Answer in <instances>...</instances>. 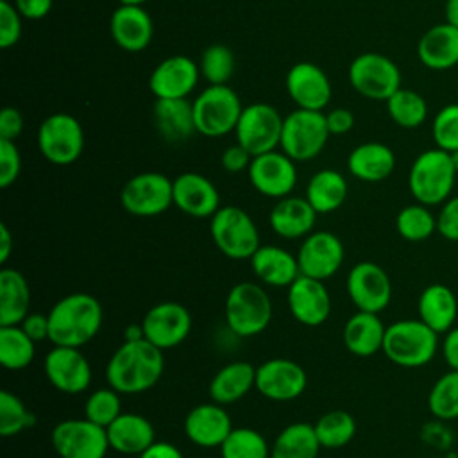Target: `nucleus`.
I'll return each instance as SVG.
<instances>
[{
    "label": "nucleus",
    "mask_w": 458,
    "mask_h": 458,
    "mask_svg": "<svg viewBox=\"0 0 458 458\" xmlns=\"http://www.w3.org/2000/svg\"><path fill=\"white\" fill-rule=\"evenodd\" d=\"M250 268L263 284L274 288H288L301 276L297 256L279 245H259L250 256Z\"/></svg>",
    "instance_id": "obj_28"
},
{
    "label": "nucleus",
    "mask_w": 458,
    "mask_h": 458,
    "mask_svg": "<svg viewBox=\"0 0 458 458\" xmlns=\"http://www.w3.org/2000/svg\"><path fill=\"white\" fill-rule=\"evenodd\" d=\"M297 263L302 276L326 281L333 277L345 259L342 240L331 231H313L302 238Z\"/></svg>",
    "instance_id": "obj_15"
},
{
    "label": "nucleus",
    "mask_w": 458,
    "mask_h": 458,
    "mask_svg": "<svg viewBox=\"0 0 458 458\" xmlns=\"http://www.w3.org/2000/svg\"><path fill=\"white\" fill-rule=\"evenodd\" d=\"M21 14L9 0H0V47L11 48L21 36Z\"/></svg>",
    "instance_id": "obj_48"
},
{
    "label": "nucleus",
    "mask_w": 458,
    "mask_h": 458,
    "mask_svg": "<svg viewBox=\"0 0 458 458\" xmlns=\"http://www.w3.org/2000/svg\"><path fill=\"white\" fill-rule=\"evenodd\" d=\"M141 338H145L141 322L140 324H131L123 329V340H141Z\"/></svg>",
    "instance_id": "obj_60"
},
{
    "label": "nucleus",
    "mask_w": 458,
    "mask_h": 458,
    "mask_svg": "<svg viewBox=\"0 0 458 458\" xmlns=\"http://www.w3.org/2000/svg\"><path fill=\"white\" fill-rule=\"evenodd\" d=\"M456 175L449 152L438 147L429 148L413 159L408 172V188L417 202L429 208L440 206L451 197Z\"/></svg>",
    "instance_id": "obj_4"
},
{
    "label": "nucleus",
    "mask_w": 458,
    "mask_h": 458,
    "mask_svg": "<svg viewBox=\"0 0 458 458\" xmlns=\"http://www.w3.org/2000/svg\"><path fill=\"white\" fill-rule=\"evenodd\" d=\"M256 385V367L249 361H229L220 367L209 381L211 401L225 406L245 397Z\"/></svg>",
    "instance_id": "obj_34"
},
{
    "label": "nucleus",
    "mask_w": 458,
    "mask_h": 458,
    "mask_svg": "<svg viewBox=\"0 0 458 458\" xmlns=\"http://www.w3.org/2000/svg\"><path fill=\"white\" fill-rule=\"evenodd\" d=\"M326 122L331 134H345L354 127V114L345 107H336L326 113Z\"/></svg>",
    "instance_id": "obj_54"
},
{
    "label": "nucleus",
    "mask_w": 458,
    "mask_h": 458,
    "mask_svg": "<svg viewBox=\"0 0 458 458\" xmlns=\"http://www.w3.org/2000/svg\"><path fill=\"white\" fill-rule=\"evenodd\" d=\"M163 370V349L145 338L123 340L106 365V379L120 394H141L157 385Z\"/></svg>",
    "instance_id": "obj_1"
},
{
    "label": "nucleus",
    "mask_w": 458,
    "mask_h": 458,
    "mask_svg": "<svg viewBox=\"0 0 458 458\" xmlns=\"http://www.w3.org/2000/svg\"><path fill=\"white\" fill-rule=\"evenodd\" d=\"M23 131V116L16 107H4L0 113V140L14 141Z\"/></svg>",
    "instance_id": "obj_52"
},
{
    "label": "nucleus",
    "mask_w": 458,
    "mask_h": 458,
    "mask_svg": "<svg viewBox=\"0 0 458 458\" xmlns=\"http://www.w3.org/2000/svg\"><path fill=\"white\" fill-rule=\"evenodd\" d=\"M317 211L311 204L301 197H283L277 199L268 215V224L272 231L284 240H299L313 233Z\"/></svg>",
    "instance_id": "obj_27"
},
{
    "label": "nucleus",
    "mask_w": 458,
    "mask_h": 458,
    "mask_svg": "<svg viewBox=\"0 0 458 458\" xmlns=\"http://www.w3.org/2000/svg\"><path fill=\"white\" fill-rule=\"evenodd\" d=\"M38 148L52 165H72L84 150V131L79 120L68 113L47 116L38 129Z\"/></svg>",
    "instance_id": "obj_9"
},
{
    "label": "nucleus",
    "mask_w": 458,
    "mask_h": 458,
    "mask_svg": "<svg viewBox=\"0 0 458 458\" xmlns=\"http://www.w3.org/2000/svg\"><path fill=\"white\" fill-rule=\"evenodd\" d=\"M345 288L351 302L361 311L381 313L392 301V281L374 261L356 263L347 274Z\"/></svg>",
    "instance_id": "obj_14"
},
{
    "label": "nucleus",
    "mask_w": 458,
    "mask_h": 458,
    "mask_svg": "<svg viewBox=\"0 0 458 458\" xmlns=\"http://www.w3.org/2000/svg\"><path fill=\"white\" fill-rule=\"evenodd\" d=\"M11 252H13V236L9 227L2 222L0 224V263L2 265L7 263Z\"/></svg>",
    "instance_id": "obj_58"
},
{
    "label": "nucleus",
    "mask_w": 458,
    "mask_h": 458,
    "mask_svg": "<svg viewBox=\"0 0 458 458\" xmlns=\"http://www.w3.org/2000/svg\"><path fill=\"white\" fill-rule=\"evenodd\" d=\"M351 175L363 182H379L390 177L395 168L394 150L379 141H365L354 147L347 157Z\"/></svg>",
    "instance_id": "obj_33"
},
{
    "label": "nucleus",
    "mask_w": 458,
    "mask_h": 458,
    "mask_svg": "<svg viewBox=\"0 0 458 458\" xmlns=\"http://www.w3.org/2000/svg\"><path fill=\"white\" fill-rule=\"evenodd\" d=\"M329 136L322 111L297 107L283 120L279 147L293 161H310L322 152Z\"/></svg>",
    "instance_id": "obj_8"
},
{
    "label": "nucleus",
    "mask_w": 458,
    "mask_h": 458,
    "mask_svg": "<svg viewBox=\"0 0 458 458\" xmlns=\"http://www.w3.org/2000/svg\"><path fill=\"white\" fill-rule=\"evenodd\" d=\"M286 91L299 109L322 111L331 100V81L315 63H297L286 73Z\"/></svg>",
    "instance_id": "obj_21"
},
{
    "label": "nucleus",
    "mask_w": 458,
    "mask_h": 458,
    "mask_svg": "<svg viewBox=\"0 0 458 458\" xmlns=\"http://www.w3.org/2000/svg\"><path fill=\"white\" fill-rule=\"evenodd\" d=\"M322 445L310 422H292L279 431L270 458H318Z\"/></svg>",
    "instance_id": "obj_37"
},
{
    "label": "nucleus",
    "mask_w": 458,
    "mask_h": 458,
    "mask_svg": "<svg viewBox=\"0 0 458 458\" xmlns=\"http://www.w3.org/2000/svg\"><path fill=\"white\" fill-rule=\"evenodd\" d=\"M36 356V342L21 326H0V363L7 370L27 369Z\"/></svg>",
    "instance_id": "obj_38"
},
{
    "label": "nucleus",
    "mask_w": 458,
    "mask_h": 458,
    "mask_svg": "<svg viewBox=\"0 0 458 458\" xmlns=\"http://www.w3.org/2000/svg\"><path fill=\"white\" fill-rule=\"evenodd\" d=\"M347 199L345 177L331 168L318 170L306 184V200L320 215L336 211Z\"/></svg>",
    "instance_id": "obj_36"
},
{
    "label": "nucleus",
    "mask_w": 458,
    "mask_h": 458,
    "mask_svg": "<svg viewBox=\"0 0 458 458\" xmlns=\"http://www.w3.org/2000/svg\"><path fill=\"white\" fill-rule=\"evenodd\" d=\"M50 442L59 458H106L109 447L106 428L89 419H64L52 428Z\"/></svg>",
    "instance_id": "obj_10"
},
{
    "label": "nucleus",
    "mask_w": 458,
    "mask_h": 458,
    "mask_svg": "<svg viewBox=\"0 0 458 458\" xmlns=\"http://www.w3.org/2000/svg\"><path fill=\"white\" fill-rule=\"evenodd\" d=\"M395 229L399 236L406 242H424L437 231V216L431 213L429 206L420 202L404 206L395 216Z\"/></svg>",
    "instance_id": "obj_40"
},
{
    "label": "nucleus",
    "mask_w": 458,
    "mask_h": 458,
    "mask_svg": "<svg viewBox=\"0 0 458 458\" xmlns=\"http://www.w3.org/2000/svg\"><path fill=\"white\" fill-rule=\"evenodd\" d=\"M231 431L229 411L215 401L193 406L184 417V433L199 447H220Z\"/></svg>",
    "instance_id": "obj_24"
},
{
    "label": "nucleus",
    "mask_w": 458,
    "mask_h": 458,
    "mask_svg": "<svg viewBox=\"0 0 458 458\" xmlns=\"http://www.w3.org/2000/svg\"><path fill=\"white\" fill-rule=\"evenodd\" d=\"M283 116L276 107L265 102L249 104L243 107L234 136L236 143L242 145L252 157L276 150L281 143Z\"/></svg>",
    "instance_id": "obj_11"
},
{
    "label": "nucleus",
    "mask_w": 458,
    "mask_h": 458,
    "mask_svg": "<svg viewBox=\"0 0 458 458\" xmlns=\"http://www.w3.org/2000/svg\"><path fill=\"white\" fill-rule=\"evenodd\" d=\"M120 204L134 216H157L174 204V181L159 172L136 174L123 184Z\"/></svg>",
    "instance_id": "obj_12"
},
{
    "label": "nucleus",
    "mask_w": 458,
    "mask_h": 458,
    "mask_svg": "<svg viewBox=\"0 0 458 458\" xmlns=\"http://www.w3.org/2000/svg\"><path fill=\"white\" fill-rule=\"evenodd\" d=\"M438 345V333L420 318H403L386 326L381 352L403 369H419L435 358Z\"/></svg>",
    "instance_id": "obj_3"
},
{
    "label": "nucleus",
    "mask_w": 458,
    "mask_h": 458,
    "mask_svg": "<svg viewBox=\"0 0 458 458\" xmlns=\"http://www.w3.org/2000/svg\"><path fill=\"white\" fill-rule=\"evenodd\" d=\"M306 370L293 360L270 358L256 367L254 388L270 401L288 403L301 397L306 390Z\"/></svg>",
    "instance_id": "obj_16"
},
{
    "label": "nucleus",
    "mask_w": 458,
    "mask_h": 458,
    "mask_svg": "<svg viewBox=\"0 0 458 458\" xmlns=\"http://www.w3.org/2000/svg\"><path fill=\"white\" fill-rule=\"evenodd\" d=\"M200 75L209 84H227L234 72L233 50L222 43L209 45L200 57Z\"/></svg>",
    "instance_id": "obj_45"
},
{
    "label": "nucleus",
    "mask_w": 458,
    "mask_h": 458,
    "mask_svg": "<svg viewBox=\"0 0 458 458\" xmlns=\"http://www.w3.org/2000/svg\"><path fill=\"white\" fill-rule=\"evenodd\" d=\"M247 174L252 188L270 199L288 197L297 184L295 161L283 150H270L254 156Z\"/></svg>",
    "instance_id": "obj_18"
},
{
    "label": "nucleus",
    "mask_w": 458,
    "mask_h": 458,
    "mask_svg": "<svg viewBox=\"0 0 458 458\" xmlns=\"http://www.w3.org/2000/svg\"><path fill=\"white\" fill-rule=\"evenodd\" d=\"M13 4L27 20H41L52 9V0H14Z\"/></svg>",
    "instance_id": "obj_55"
},
{
    "label": "nucleus",
    "mask_w": 458,
    "mask_h": 458,
    "mask_svg": "<svg viewBox=\"0 0 458 458\" xmlns=\"http://www.w3.org/2000/svg\"><path fill=\"white\" fill-rule=\"evenodd\" d=\"M419 61L429 70H449L458 64V29L444 21L429 27L417 43Z\"/></svg>",
    "instance_id": "obj_30"
},
{
    "label": "nucleus",
    "mask_w": 458,
    "mask_h": 458,
    "mask_svg": "<svg viewBox=\"0 0 458 458\" xmlns=\"http://www.w3.org/2000/svg\"><path fill=\"white\" fill-rule=\"evenodd\" d=\"M385 331L386 326L379 318V313L358 310L344 324L342 340L351 354L358 358H369L383 351Z\"/></svg>",
    "instance_id": "obj_29"
},
{
    "label": "nucleus",
    "mask_w": 458,
    "mask_h": 458,
    "mask_svg": "<svg viewBox=\"0 0 458 458\" xmlns=\"http://www.w3.org/2000/svg\"><path fill=\"white\" fill-rule=\"evenodd\" d=\"M440 351L445 365L451 370H458V326H453L449 331L444 333Z\"/></svg>",
    "instance_id": "obj_56"
},
{
    "label": "nucleus",
    "mask_w": 458,
    "mask_h": 458,
    "mask_svg": "<svg viewBox=\"0 0 458 458\" xmlns=\"http://www.w3.org/2000/svg\"><path fill=\"white\" fill-rule=\"evenodd\" d=\"M449 156H451L453 166H454V170H456V174H458V148H456V150H453V152H449Z\"/></svg>",
    "instance_id": "obj_61"
},
{
    "label": "nucleus",
    "mask_w": 458,
    "mask_h": 458,
    "mask_svg": "<svg viewBox=\"0 0 458 458\" xmlns=\"http://www.w3.org/2000/svg\"><path fill=\"white\" fill-rule=\"evenodd\" d=\"M141 326L145 340L166 351L188 338L191 331V315L181 302L163 301L147 310Z\"/></svg>",
    "instance_id": "obj_17"
},
{
    "label": "nucleus",
    "mask_w": 458,
    "mask_h": 458,
    "mask_svg": "<svg viewBox=\"0 0 458 458\" xmlns=\"http://www.w3.org/2000/svg\"><path fill=\"white\" fill-rule=\"evenodd\" d=\"M21 329L38 344L43 340H48V315L43 313H29L21 320Z\"/></svg>",
    "instance_id": "obj_53"
},
{
    "label": "nucleus",
    "mask_w": 458,
    "mask_h": 458,
    "mask_svg": "<svg viewBox=\"0 0 458 458\" xmlns=\"http://www.w3.org/2000/svg\"><path fill=\"white\" fill-rule=\"evenodd\" d=\"M224 313L227 327L236 336H256L272 320V301L261 284L243 281L229 290Z\"/></svg>",
    "instance_id": "obj_5"
},
{
    "label": "nucleus",
    "mask_w": 458,
    "mask_h": 458,
    "mask_svg": "<svg viewBox=\"0 0 458 458\" xmlns=\"http://www.w3.org/2000/svg\"><path fill=\"white\" fill-rule=\"evenodd\" d=\"M36 424V415L13 392H0V435L14 437Z\"/></svg>",
    "instance_id": "obj_44"
},
{
    "label": "nucleus",
    "mask_w": 458,
    "mask_h": 458,
    "mask_svg": "<svg viewBox=\"0 0 458 458\" xmlns=\"http://www.w3.org/2000/svg\"><path fill=\"white\" fill-rule=\"evenodd\" d=\"M30 286L25 276L11 267L0 270V326H20L30 313Z\"/></svg>",
    "instance_id": "obj_35"
},
{
    "label": "nucleus",
    "mask_w": 458,
    "mask_h": 458,
    "mask_svg": "<svg viewBox=\"0 0 458 458\" xmlns=\"http://www.w3.org/2000/svg\"><path fill=\"white\" fill-rule=\"evenodd\" d=\"M218 449L220 458H270L267 438L252 428H233Z\"/></svg>",
    "instance_id": "obj_42"
},
{
    "label": "nucleus",
    "mask_w": 458,
    "mask_h": 458,
    "mask_svg": "<svg viewBox=\"0 0 458 458\" xmlns=\"http://www.w3.org/2000/svg\"><path fill=\"white\" fill-rule=\"evenodd\" d=\"M431 134L438 148L445 152L458 148V104H447L437 113Z\"/></svg>",
    "instance_id": "obj_47"
},
{
    "label": "nucleus",
    "mask_w": 458,
    "mask_h": 458,
    "mask_svg": "<svg viewBox=\"0 0 458 458\" xmlns=\"http://www.w3.org/2000/svg\"><path fill=\"white\" fill-rule=\"evenodd\" d=\"M317 438L326 449H338L347 445L356 435V420L349 411L331 410L317 419L313 424Z\"/></svg>",
    "instance_id": "obj_39"
},
{
    "label": "nucleus",
    "mask_w": 458,
    "mask_h": 458,
    "mask_svg": "<svg viewBox=\"0 0 458 458\" xmlns=\"http://www.w3.org/2000/svg\"><path fill=\"white\" fill-rule=\"evenodd\" d=\"M349 82L360 95L386 102L401 88V72L390 57L377 52H365L352 59Z\"/></svg>",
    "instance_id": "obj_13"
},
{
    "label": "nucleus",
    "mask_w": 458,
    "mask_h": 458,
    "mask_svg": "<svg viewBox=\"0 0 458 458\" xmlns=\"http://www.w3.org/2000/svg\"><path fill=\"white\" fill-rule=\"evenodd\" d=\"M444 14H445V21L458 29V0H447L444 7Z\"/></svg>",
    "instance_id": "obj_59"
},
{
    "label": "nucleus",
    "mask_w": 458,
    "mask_h": 458,
    "mask_svg": "<svg viewBox=\"0 0 458 458\" xmlns=\"http://www.w3.org/2000/svg\"><path fill=\"white\" fill-rule=\"evenodd\" d=\"M243 111L242 100L227 84H209L193 100L197 132L208 138H220L236 129Z\"/></svg>",
    "instance_id": "obj_7"
},
{
    "label": "nucleus",
    "mask_w": 458,
    "mask_h": 458,
    "mask_svg": "<svg viewBox=\"0 0 458 458\" xmlns=\"http://www.w3.org/2000/svg\"><path fill=\"white\" fill-rule=\"evenodd\" d=\"M21 156L14 141L0 140V188H9L20 175Z\"/></svg>",
    "instance_id": "obj_49"
},
{
    "label": "nucleus",
    "mask_w": 458,
    "mask_h": 458,
    "mask_svg": "<svg viewBox=\"0 0 458 458\" xmlns=\"http://www.w3.org/2000/svg\"><path fill=\"white\" fill-rule=\"evenodd\" d=\"M118 2L125 5H143L147 0H118Z\"/></svg>",
    "instance_id": "obj_62"
},
{
    "label": "nucleus",
    "mask_w": 458,
    "mask_h": 458,
    "mask_svg": "<svg viewBox=\"0 0 458 458\" xmlns=\"http://www.w3.org/2000/svg\"><path fill=\"white\" fill-rule=\"evenodd\" d=\"M292 317L308 327L322 326L331 315V295L320 279L299 276L286 293Z\"/></svg>",
    "instance_id": "obj_20"
},
{
    "label": "nucleus",
    "mask_w": 458,
    "mask_h": 458,
    "mask_svg": "<svg viewBox=\"0 0 458 458\" xmlns=\"http://www.w3.org/2000/svg\"><path fill=\"white\" fill-rule=\"evenodd\" d=\"M48 340L54 345L82 347L89 344L102 327V304L97 297L73 292L61 297L47 313Z\"/></svg>",
    "instance_id": "obj_2"
},
{
    "label": "nucleus",
    "mask_w": 458,
    "mask_h": 458,
    "mask_svg": "<svg viewBox=\"0 0 458 458\" xmlns=\"http://www.w3.org/2000/svg\"><path fill=\"white\" fill-rule=\"evenodd\" d=\"M109 30L114 43L127 52H140L148 47L154 25L152 18L141 5L120 4L109 20Z\"/></svg>",
    "instance_id": "obj_25"
},
{
    "label": "nucleus",
    "mask_w": 458,
    "mask_h": 458,
    "mask_svg": "<svg viewBox=\"0 0 458 458\" xmlns=\"http://www.w3.org/2000/svg\"><path fill=\"white\" fill-rule=\"evenodd\" d=\"M437 233L447 242H458V195H451L440 204L437 215Z\"/></svg>",
    "instance_id": "obj_50"
},
{
    "label": "nucleus",
    "mask_w": 458,
    "mask_h": 458,
    "mask_svg": "<svg viewBox=\"0 0 458 458\" xmlns=\"http://www.w3.org/2000/svg\"><path fill=\"white\" fill-rule=\"evenodd\" d=\"M109 447L123 456H140L156 442L152 422L140 413H120L107 428Z\"/></svg>",
    "instance_id": "obj_26"
},
{
    "label": "nucleus",
    "mask_w": 458,
    "mask_h": 458,
    "mask_svg": "<svg viewBox=\"0 0 458 458\" xmlns=\"http://www.w3.org/2000/svg\"><path fill=\"white\" fill-rule=\"evenodd\" d=\"M209 234L216 249L229 259H250L261 245L254 220L238 206H220L209 218Z\"/></svg>",
    "instance_id": "obj_6"
},
{
    "label": "nucleus",
    "mask_w": 458,
    "mask_h": 458,
    "mask_svg": "<svg viewBox=\"0 0 458 458\" xmlns=\"http://www.w3.org/2000/svg\"><path fill=\"white\" fill-rule=\"evenodd\" d=\"M429 413L438 420L458 419V370L444 372L428 394Z\"/></svg>",
    "instance_id": "obj_43"
},
{
    "label": "nucleus",
    "mask_w": 458,
    "mask_h": 458,
    "mask_svg": "<svg viewBox=\"0 0 458 458\" xmlns=\"http://www.w3.org/2000/svg\"><path fill=\"white\" fill-rule=\"evenodd\" d=\"M419 318L435 333L449 331L458 317V299L454 292L442 283L428 284L417 301Z\"/></svg>",
    "instance_id": "obj_32"
},
{
    "label": "nucleus",
    "mask_w": 458,
    "mask_h": 458,
    "mask_svg": "<svg viewBox=\"0 0 458 458\" xmlns=\"http://www.w3.org/2000/svg\"><path fill=\"white\" fill-rule=\"evenodd\" d=\"M152 118L156 131L170 143H181L197 132L193 102L186 98H156Z\"/></svg>",
    "instance_id": "obj_31"
},
{
    "label": "nucleus",
    "mask_w": 458,
    "mask_h": 458,
    "mask_svg": "<svg viewBox=\"0 0 458 458\" xmlns=\"http://www.w3.org/2000/svg\"><path fill=\"white\" fill-rule=\"evenodd\" d=\"M43 369L48 383L64 394L84 392L93 377L89 360L79 347L54 345L45 356Z\"/></svg>",
    "instance_id": "obj_19"
},
{
    "label": "nucleus",
    "mask_w": 458,
    "mask_h": 458,
    "mask_svg": "<svg viewBox=\"0 0 458 458\" xmlns=\"http://www.w3.org/2000/svg\"><path fill=\"white\" fill-rule=\"evenodd\" d=\"M386 111L390 118L404 129L419 127L428 116V104L424 97L413 89L399 88L388 100Z\"/></svg>",
    "instance_id": "obj_41"
},
{
    "label": "nucleus",
    "mask_w": 458,
    "mask_h": 458,
    "mask_svg": "<svg viewBox=\"0 0 458 458\" xmlns=\"http://www.w3.org/2000/svg\"><path fill=\"white\" fill-rule=\"evenodd\" d=\"M174 206L193 218H211L220 209V195L206 175L184 172L174 179Z\"/></svg>",
    "instance_id": "obj_23"
},
{
    "label": "nucleus",
    "mask_w": 458,
    "mask_h": 458,
    "mask_svg": "<svg viewBox=\"0 0 458 458\" xmlns=\"http://www.w3.org/2000/svg\"><path fill=\"white\" fill-rule=\"evenodd\" d=\"M199 64L186 55L163 59L150 73L148 88L156 98H186L197 86Z\"/></svg>",
    "instance_id": "obj_22"
},
{
    "label": "nucleus",
    "mask_w": 458,
    "mask_h": 458,
    "mask_svg": "<svg viewBox=\"0 0 458 458\" xmlns=\"http://www.w3.org/2000/svg\"><path fill=\"white\" fill-rule=\"evenodd\" d=\"M138 458H184V454L174 444L163 442V440H156Z\"/></svg>",
    "instance_id": "obj_57"
},
{
    "label": "nucleus",
    "mask_w": 458,
    "mask_h": 458,
    "mask_svg": "<svg viewBox=\"0 0 458 458\" xmlns=\"http://www.w3.org/2000/svg\"><path fill=\"white\" fill-rule=\"evenodd\" d=\"M252 161V156L238 143L227 147L224 152H222V157H220V163H222V168L229 174H238V172H243V170H249V165Z\"/></svg>",
    "instance_id": "obj_51"
},
{
    "label": "nucleus",
    "mask_w": 458,
    "mask_h": 458,
    "mask_svg": "<svg viewBox=\"0 0 458 458\" xmlns=\"http://www.w3.org/2000/svg\"><path fill=\"white\" fill-rule=\"evenodd\" d=\"M120 413H122L120 392H116L109 385L106 388L93 390L84 403V417L102 428H107Z\"/></svg>",
    "instance_id": "obj_46"
}]
</instances>
